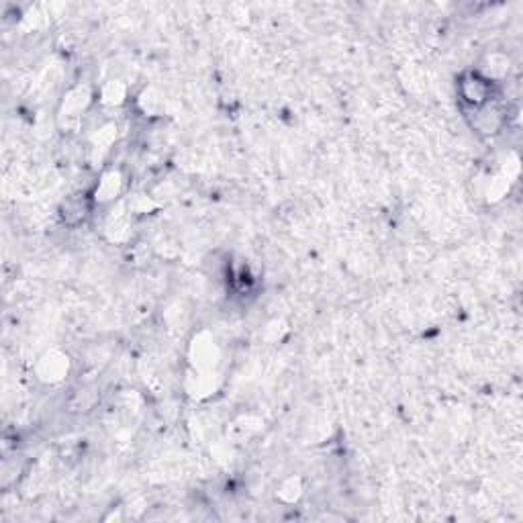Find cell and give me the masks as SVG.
<instances>
[{"label":"cell","mask_w":523,"mask_h":523,"mask_svg":"<svg viewBox=\"0 0 523 523\" xmlns=\"http://www.w3.org/2000/svg\"><path fill=\"white\" fill-rule=\"evenodd\" d=\"M460 88H462V98H464L466 102L474 104V107L483 104V102H485V98H487V84H485V80H481V78H474V76L464 78V80H462Z\"/></svg>","instance_id":"1"}]
</instances>
